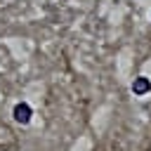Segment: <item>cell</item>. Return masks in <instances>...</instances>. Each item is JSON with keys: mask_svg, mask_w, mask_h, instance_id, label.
Wrapping results in <instances>:
<instances>
[{"mask_svg": "<svg viewBox=\"0 0 151 151\" xmlns=\"http://www.w3.org/2000/svg\"><path fill=\"white\" fill-rule=\"evenodd\" d=\"M12 116H14V120H17V123H21V125H26V123L31 120V106L21 101V104H17V106H14V111H12Z\"/></svg>", "mask_w": 151, "mask_h": 151, "instance_id": "6da1fadb", "label": "cell"}, {"mask_svg": "<svg viewBox=\"0 0 151 151\" xmlns=\"http://www.w3.org/2000/svg\"><path fill=\"white\" fill-rule=\"evenodd\" d=\"M149 90H151V83H149V78H144V76L134 78V83H132V92H134V94H146Z\"/></svg>", "mask_w": 151, "mask_h": 151, "instance_id": "7a4b0ae2", "label": "cell"}]
</instances>
